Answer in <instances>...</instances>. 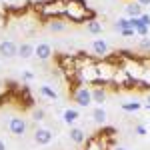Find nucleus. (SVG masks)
I'll return each mask as SVG.
<instances>
[{"mask_svg": "<svg viewBox=\"0 0 150 150\" xmlns=\"http://www.w3.org/2000/svg\"><path fill=\"white\" fill-rule=\"evenodd\" d=\"M44 118H46V112H44L42 108H34V110H32V120H34V122H42Z\"/></svg>", "mask_w": 150, "mask_h": 150, "instance_id": "nucleus-25", "label": "nucleus"}, {"mask_svg": "<svg viewBox=\"0 0 150 150\" xmlns=\"http://www.w3.org/2000/svg\"><path fill=\"white\" fill-rule=\"evenodd\" d=\"M80 118V112L76 110V108H66L64 112H62V122L64 124H68V126H74V122Z\"/></svg>", "mask_w": 150, "mask_h": 150, "instance_id": "nucleus-15", "label": "nucleus"}, {"mask_svg": "<svg viewBox=\"0 0 150 150\" xmlns=\"http://www.w3.org/2000/svg\"><path fill=\"white\" fill-rule=\"evenodd\" d=\"M106 118H108V112L104 110L102 106H96V108L92 110V122H94V124L104 126V124H106Z\"/></svg>", "mask_w": 150, "mask_h": 150, "instance_id": "nucleus-18", "label": "nucleus"}, {"mask_svg": "<svg viewBox=\"0 0 150 150\" xmlns=\"http://www.w3.org/2000/svg\"><path fill=\"white\" fill-rule=\"evenodd\" d=\"M102 30H104V26H102V22L100 20H88L86 22V32L88 34H92V36H98V34H102Z\"/></svg>", "mask_w": 150, "mask_h": 150, "instance_id": "nucleus-20", "label": "nucleus"}, {"mask_svg": "<svg viewBox=\"0 0 150 150\" xmlns=\"http://www.w3.org/2000/svg\"><path fill=\"white\" fill-rule=\"evenodd\" d=\"M112 148H114V138H108L100 132L86 138V146H84V150H112Z\"/></svg>", "mask_w": 150, "mask_h": 150, "instance_id": "nucleus-6", "label": "nucleus"}, {"mask_svg": "<svg viewBox=\"0 0 150 150\" xmlns=\"http://www.w3.org/2000/svg\"><path fill=\"white\" fill-rule=\"evenodd\" d=\"M142 64H144V74H142V82L138 88H150V56L142 58Z\"/></svg>", "mask_w": 150, "mask_h": 150, "instance_id": "nucleus-17", "label": "nucleus"}, {"mask_svg": "<svg viewBox=\"0 0 150 150\" xmlns=\"http://www.w3.org/2000/svg\"><path fill=\"white\" fill-rule=\"evenodd\" d=\"M0 150H8V146H6V142L0 138Z\"/></svg>", "mask_w": 150, "mask_h": 150, "instance_id": "nucleus-32", "label": "nucleus"}, {"mask_svg": "<svg viewBox=\"0 0 150 150\" xmlns=\"http://www.w3.org/2000/svg\"><path fill=\"white\" fill-rule=\"evenodd\" d=\"M140 22L150 28V14H142V16H140Z\"/></svg>", "mask_w": 150, "mask_h": 150, "instance_id": "nucleus-29", "label": "nucleus"}, {"mask_svg": "<svg viewBox=\"0 0 150 150\" xmlns=\"http://www.w3.org/2000/svg\"><path fill=\"white\" fill-rule=\"evenodd\" d=\"M134 134H138V136H146V134H148V130H146V126L138 124V126H134Z\"/></svg>", "mask_w": 150, "mask_h": 150, "instance_id": "nucleus-27", "label": "nucleus"}, {"mask_svg": "<svg viewBox=\"0 0 150 150\" xmlns=\"http://www.w3.org/2000/svg\"><path fill=\"white\" fill-rule=\"evenodd\" d=\"M46 26H48V30H50V32H64V30H66V22H64V18L48 20Z\"/></svg>", "mask_w": 150, "mask_h": 150, "instance_id": "nucleus-21", "label": "nucleus"}, {"mask_svg": "<svg viewBox=\"0 0 150 150\" xmlns=\"http://www.w3.org/2000/svg\"><path fill=\"white\" fill-rule=\"evenodd\" d=\"M112 150H128V148H124V146H116V148H112Z\"/></svg>", "mask_w": 150, "mask_h": 150, "instance_id": "nucleus-34", "label": "nucleus"}, {"mask_svg": "<svg viewBox=\"0 0 150 150\" xmlns=\"http://www.w3.org/2000/svg\"><path fill=\"white\" fill-rule=\"evenodd\" d=\"M0 54L4 58L18 56V44H16L14 40H2V42H0Z\"/></svg>", "mask_w": 150, "mask_h": 150, "instance_id": "nucleus-10", "label": "nucleus"}, {"mask_svg": "<svg viewBox=\"0 0 150 150\" xmlns=\"http://www.w3.org/2000/svg\"><path fill=\"white\" fill-rule=\"evenodd\" d=\"M146 108H150V92L146 94Z\"/></svg>", "mask_w": 150, "mask_h": 150, "instance_id": "nucleus-33", "label": "nucleus"}, {"mask_svg": "<svg viewBox=\"0 0 150 150\" xmlns=\"http://www.w3.org/2000/svg\"><path fill=\"white\" fill-rule=\"evenodd\" d=\"M112 84H114L116 88H134L132 80L128 78V74L124 72V68H122V66H118V70H116V74H114V80H112Z\"/></svg>", "mask_w": 150, "mask_h": 150, "instance_id": "nucleus-9", "label": "nucleus"}, {"mask_svg": "<svg viewBox=\"0 0 150 150\" xmlns=\"http://www.w3.org/2000/svg\"><path fill=\"white\" fill-rule=\"evenodd\" d=\"M136 2H138L142 8H144V6H150V0H136Z\"/></svg>", "mask_w": 150, "mask_h": 150, "instance_id": "nucleus-31", "label": "nucleus"}, {"mask_svg": "<svg viewBox=\"0 0 150 150\" xmlns=\"http://www.w3.org/2000/svg\"><path fill=\"white\" fill-rule=\"evenodd\" d=\"M96 18V10L86 4V0H66L64 20H70L74 24H84Z\"/></svg>", "mask_w": 150, "mask_h": 150, "instance_id": "nucleus-1", "label": "nucleus"}, {"mask_svg": "<svg viewBox=\"0 0 150 150\" xmlns=\"http://www.w3.org/2000/svg\"><path fill=\"white\" fill-rule=\"evenodd\" d=\"M70 98L78 104L80 108H88V106L92 104V88H90V86H84V84L74 86L72 92H70Z\"/></svg>", "mask_w": 150, "mask_h": 150, "instance_id": "nucleus-5", "label": "nucleus"}, {"mask_svg": "<svg viewBox=\"0 0 150 150\" xmlns=\"http://www.w3.org/2000/svg\"><path fill=\"white\" fill-rule=\"evenodd\" d=\"M138 46L142 48V50H150V38H148V36H146V38H142V40L138 42Z\"/></svg>", "mask_w": 150, "mask_h": 150, "instance_id": "nucleus-28", "label": "nucleus"}, {"mask_svg": "<svg viewBox=\"0 0 150 150\" xmlns=\"http://www.w3.org/2000/svg\"><path fill=\"white\" fill-rule=\"evenodd\" d=\"M118 66H120L118 56H110V54H108L106 58H98V62H96V70H98V84H102V86L112 84Z\"/></svg>", "mask_w": 150, "mask_h": 150, "instance_id": "nucleus-3", "label": "nucleus"}, {"mask_svg": "<svg viewBox=\"0 0 150 150\" xmlns=\"http://www.w3.org/2000/svg\"><path fill=\"white\" fill-rule=\"evenodd\" d=\"M118 34L122 36V38H130V36H134V34H136V30H134V28H126V30H120Z\"/></svg>", "mask_w": 150, "mask_h": 150, "instance_id": "nucleus-26", "label": "nucleus"}, {"mask_svg": "<svg viewBox=\"0 0 150 150\" xmlns=\"http://www.w3.org/2000/svg\"><path fill=\"white\" fill-rule=\"evenodd\" d=\"M120 108H122L124 112H136V110L142 108V102H136V100H132V102H122Z\"/></svg>", "mask_w": 150, "mask_h": 150, "instance_id": "nucleus-23", "label": "nucleus"}, {"mask_svg": "<svg viewBox=\"0 0 150 150\" xmlns=\"http://www.w3.org/2000/svg\"><path fill=\"white\" fill-rule=\"evenodd\" d=\"M56 68L60 70V74L64 76V80L76 86V72H78V66H76V56L74 54H58L56 56Z\"/></svg>", "mask_w": 150, "mask_h": 150, "instance_id": "nucleus-4", "label": "nucleus"}, {"mask_svg": "<svg viewBox=\"0 0 150 150\" xmlns=\"http://www.w3.org/2000/svg\"><path fill=\"white\" fill-rule=\"evenodd\" d=\"M126 28H132V26H130V18H128V16L118 18V20L114 22V30H118V32H120V30H126Z\"/></svg>", "mask_w": 150, "mask_h": 150, "instance_id": "nucleus-24", "label": "nucleus"}, {"mask_svg": "<svg viewBox=\"0 0 150 150\" xmlns=\"http://www.w3.org/2000/svg\"><path fill=\"white\" fill-rule=\"evenodd\" d=\"M66 136H68V140L74 142V144H84V142H86V132H84V128H78V126H70Z\"/></svg>", "mask_w": 150, "mask_h": 150, "instance_id": "nucleus-12", "label": "nucleus"}, {"mask_svg": "<svg viewBox=\"0 0 150 150\" xmlns=\"http://www.w3.org/2000/svg\"><path fill=\"white\" fill-rule=\"evenodd\" d=\"M34 48H36V44L24 42V44H20V46H18V56L22 58V60H28V58H32V56H34Z\"/></svg>", "mask_w": 150, "mask_h": 150, "instance_id": "nucleus-19", "label": "nucleus"}, {"mask_svg": "<svg viewBox=\"0 0 150 150\" xmlns=\"http://www.w3.org/2000/svg\"><path fill=\"white\" fill-rule=\"evenodd\" d=\"M54 138V132L50 128H36L34 130V142L38 146H48Z\"/></svg>", "mask_w": 150, "mask_h": 150, "instance_id": "nucleus-7", "label": "nucleus"}, {"mask_svg": "<svg viewBox=\"0 0 150 150\" xmlns=\"http://www.w3.org/2000/svg\"><path fill=\"white\" fill-rule=\"evenodd\" d=\"M66 10V0H40L34 2V12L40 20H54V18H64Z\"/></svg>", "mask_w": 150, "mask_h": 150, "instance_id": "nucleus-2", "label": "nucleus"}, {"mask_svg": "<svg viewBox=\"0 0 150 150\" xmlns=\"http://www.w3.org/2000/svg\"><path fill=\"white\" fill-rule=\"evenodd\" d=\"M34 56L38 58V60H42V62L50 60V58H52V46H50L48 42H38L36 48H34Z\"/></svg>", "mask_w": 150, "mask_h": 150, "instance_id": "nucleus-11", "label": "nucleus"}, {"mask_svg": "<svg viewBox=\"0 0 150 150\" xmlns=\"http://www.w3.org/2000/svg\"><path fill=\"white\" fill-rule=\"evenodd\" d=\"M124 12H126L128 18H140L144 12H142V6H140L136 0H132V2H128L126 6H124Z\"/></svg>", "mask_w": 150, "mask_h": 150, "instance_id": "nucleus-14", "label": "nucleus"}, {"mask_svg": "<svg viewBox=\"0 0 150 150\" xmlns=\"http://www.w3.org/2000/svg\"><path fill=\"white\" fill-rule=\"evenodd\" d=\"M92 52L98 58H106V56H108V44H106V40L96 38V40L92 42Z\"/></svg>", "mask_w": 150, "mask_h": 150, "instance_id": "nucleus-13", "label": "nucleus"}, {"mask_svg": "<svg viewBox=\"0 0 150 150\" xmlns=\"http://www.w3.org/2000/svg\"><path fill=\"white\" fill-rule=\"evenodd\" d=\"M26 122H24V118H18V116H14V118H10L8 120V130H10L12 136H24V132H26Z\"/></svg>", "mask_w": 150, "mask_h": 150, "instance_id": "nucleus-8", "label": "nucleus"}, {"mask_svg": "<svg viewBox=\"0 0 150 150\" xmlns=\"http://www.w3.org/2000/svg\"><path fill=\"white\" fill-rule=\"evenodd\" d=\"M22 78H24V80H32V78H34V74H32V72H24Z\"/></svg>", "mask_w": 150, "mask_h": 150, "instance_id": "nucleus-30", "label": "nucleus"}, {"mask_svg": "<svg viewBox=\"0 0 150 150\" xmlns=\"http://www.w3.org/2000/svg\"><path fill=\"white\" fill-rule=\"evenodd\" d=\"M4 2H8V0H4Z\"/></svg>", "mask_w": 150, "mask_h": 150, "instance_id": "nucleus-35", "label": "nucleus"}, {"mask_svg": "<svg viewBox=\"0 0 150 150\" xmlns=\"http://www.w3.org/2000/svg\"><path fill=\"white\" fill-rule=\"evenodd\" d=\"M40 94H42L44 98H48V100H58V92L50 84H42V86H40Z\"/></svg>", "mask_w": 150, "mask_h": 150, "instance_id": "nucleus-22", "label": "nucleus"}, {"mask_svg": "<svg viewBox=\"0 0 150 150\" xmlns=\"http://www.w3.org/2000/svg\"><path fill=\"white\" fill-rule=\"evenodd\" d=\"M106 98H108V94H106V88H104L102 84L92 88V102H96L98 106H102V104L106 102Z\"/></svg>", "mask_w": 150, "mask_h": 150, "instance_id": "nucleus-16", "label": "nucleus"}]
</instances>
